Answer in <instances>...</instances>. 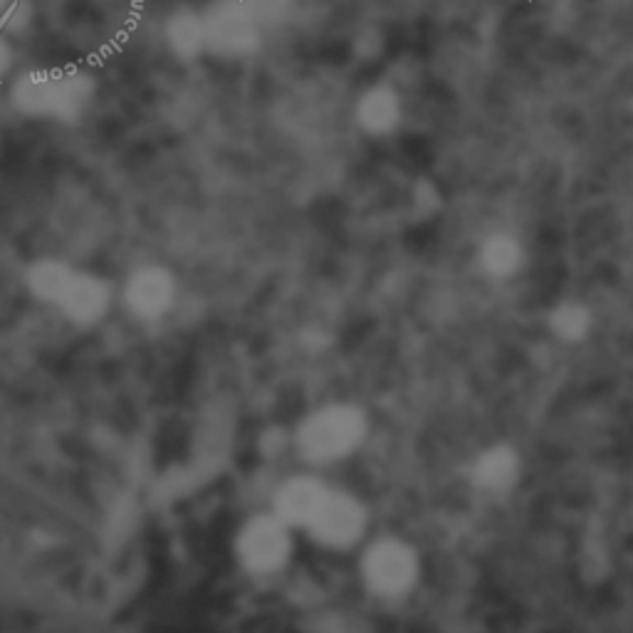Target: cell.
Masks as SVG:
<instances>
[{"label": "cell", "mask_w": 633, "mask_h": 633, "mask_svg": "<svg viewBox=\"0 0 633 633\" xmlns=\"http://www.w3.org/2000/svg\"><path fill=\"white\" fill-rule=\"evenodd\" d=\"M15 62H18V55H15V45L11 37L0 35V82L11 80L15 74Z\"/></svg>", "instance_id": "ac0fdd59"}, {"label": "cell", "mask_w": 633, "mask_h": 633, "mask_svg": "<svg viewBox=\"0 0 633 633\" xmlns=\"http://www.w3.org/2000/svg\"><path fill=\"white\" fill-rule=\"evenodd\" d=\"M324 497H327V491L320 483L300 477V481H292L283 487L280 497H277V513H280L283 522L310 525Z\"/></svg>", "instance_id": "30bf717a"}, {"label": "cell", "mask_w": 633, "mask_h": 633, "mask_svg": "<svg viewBox=\"0 0 633 633\" xmlns=\"http://www.w3.org/2000/svg\"><path fill=\"white\" fill-rule=\"evenodd\" d=\"M107 300H110V295L102 280H97V277H92V275L74 273L70 287H67L62 295L60 307L67 314L74 316L77 322H90L104 312Z\"/></svg>", "instance_id": "8fae6325"}, {"label": "cell", "mask_w": 633, "mask_h": 633, "mask_svg": "<svg viewBox=\"0 0 633 633\" xmlns=\"http://www.w3.org/2000/svg\"><path fill=\"white\" fill-rule=\"evenodd\" d=\"M364 421L354 408L337 406L312 416L302 428V453L312 460H334L359 444Z\"/></svg>", "instance_id": "3957f363"}, {"label": "cell", "mask_w": 633, "mask_h": 633, "mask_svg": "<svg viewBox=\"0 0 633 633\" xmlns=\"http://www.w3.org/2000/svg\"><path fill=\"white\" fill-rule=\"evenodd\" d=\"M100 84L80 67H27L8 82V104L25 119L77 124L88 117Z\"/></svg>", "instance_id": "6da1fadb"}, {"label": "cell", "mask_w": 633, "mask_h": 633, "mask_svg": "<svg viewBox=\"0 0 633 633\" xmlns=\"http://www.w3.org/2000/svg\"><path fill=\"white\" fill-rule=\"evenodd\" d=\"M174 277H171L164 267L149 265L131 275L127 285V300L134 312L143 316H159L174 302Z\"/></svg>", "instance_id": "ba28073f"}, {"label": "cell", "mask_w": 633, "mask_h": 633, "mask_svg": "<svg viewBox=\"0 0 633 633\" xmlns=\"http://www.w3.org/2000/svg\"><path fill=\"white\" fill-rule=\"evenodd\" d=\"M37 8L33 0H0V35L18 41L33 31Z\"/></svg>", "instance_id": "5bb4252c"}, {"label": "cell", "mask_w": 633, "mask_h": 633, "mask_svg": "<svg viewBox=\"0 0 633 633\" xmlns=\"http://www.w3.org/2000/svg\"><path fill=\"white\" fill-rule=\"evenodd\" d=\"M515 470L517 460L510 450L495 448L481 458V463L475 468V475L477 483L485 487H505L515 477Z\"/></svg>", "instance_id": "9a60e30c"}, {"label": "cell", "mask_w": 633, "mask_h": 633, "mask_svg": "<svg viewBox=\"0 0 633 633\" xmlns=\"http://www.w3.org/2000/svg\"><path fill=\"white\" fill-rule=\"evenodd\" d=\"M74 273L60 261H53V257H47V261L35 263L31 267V275H27V283H31L33 292L37 297H43V300H50L60 304L62 295L67 287H70Z\"/></svg>", "instance_id": "7c38bea8"}, {"label": "cell", "mask_w": 633, "mask_h": 633, "mask_svg": "<svg viewBox=\"0 0 633 633\" xmlns=\"http://www.w3.org/2000/svg\"><path fill=\"white\" fill-rule=\"evenodd\" d=\"M245 3H248V8H251L257 21H261L263 27L267 23L283 21L287 8H290V0H245Z\"/></svg>", "instance_id": "e0dca14e"}, {"label": "cell", "mask_w": 633, "mask_h": 633, "mask_svg": "<svg viewBox=\"0 0 633 633\" xmlns=\"http://www.w3.org/2000/svg\"><path fill=\"white\" fill-rule=\"evenodd\" d=\"M552 324L564 339H579L589 327V314L579 304H564L557 310V314H554Z\"/></svg>", "instance_id": "2e32d148"}, {"label": "cell", "mask_w": 633, "mask_h": 633, "mask_svg": "<svg viewBox=\"0 0 633 633\" xmlns=\"http://www.w3.org/2000/svg\"><path fill=\"white\" fill-rule=\"evenodd\" d=\"M369 584L381 594L404 591L416 577V557L408 546L399 542H381L364 562Z\"/></svg>", "instance_id": "277c9868"}, {"label": "cell", "mask_w": 633, "mask_h": 633, "mask_svg": "<svg viewBox=\"0 0 633 633\" xmlns=\"http://www.w3.org/2000/svg\"><path fill=\"white\" fill-rule=\"evenodd\" d=\"M290 550V540L280 522L255 520L241 540V554L251 569L267 572L280 567Z\"/></svg>", "instance_id": "52a82bcc"}, {"label": "cell", "mask_w": 633, "mask_h": 633, "mask_svg": "<svg viewBox=\"0 0 633 633\" xmlns=\"http://www.w3.org/2000/svg\"><path fill=\"white\" fill-rule=\"evenodd\" d=\"M404 119V102L387 84L367 90L357 102V124L371 137H387Z\"/></svg>", "instance_id": "9c48e42d"}, {"label": "cell", "mask_w": 633, "mask_h": 633, "mask_svg": "<svg viewBox=\"0 0 633 633\" xmlns=\"http://www.w3.org/2000/svg\"><path fill=\"white\" fill-rule=\"evenodd\" d=\"M361 525H364L361 507L354 503L352 497L337 493H327V497H324L320 505V510H316L310 522L314 534L320 537L322 542L334 546L357 540Z\"/></svg>", "instance_id": "5b68a950"}, {"label": "cell", "mask_w": 633, "mask_h": 633, "mask_svg": "<svg viewBox=\"0 0 633 633\" xmlns=\"http://www.w3.org/2000/svg\"><path fill=\"white\" fill-rule=\"evenodd\" d=\"M161 37H164L166 50L176 57L179 62H194L200 55H206V23L204 11H196L191 5H179L166 13L161 23Z\"/></svg>", "instance_id": "8992f818"}, {"label": "cell", "mask_w": 633, "mask_h": 633, "mask_svg": "<svg viewBox=\"0 0 633 633\" xmlns=\"http://www.w3.org/2000/svg\"><path fill=\"white\" fill-rule=\"evenodd\" d=\"M481 261L491 275H497V277L513 275L522 263V248L513 235H505V233L493 235V238H487L483 245Z\"/></svg>", "instance_id": "4fadbf2b"}, {"label": "cell", "mask_w": 633, "mask_h": 633, "mask_svg": "<svg viewBox=\"0 0 633 633\" xmlns=\"http://www.w3.org/2000/svg\"><path fill=\"white\" fill-rule=\"evenodd\" d=\"M206 53L220 60H245L263 43V25L245 0H214L204 11Z\"/></svg>", "instance_id": "7a4b0ae2"}]
</instances>
